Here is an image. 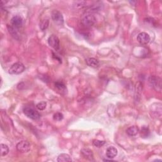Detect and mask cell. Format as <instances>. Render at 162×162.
<instances>
[{"label":"cell","instance_id":"cell-1","mask_svg":"<svg viewBox=\"0 0 162 162\" xmlns=\"http://www.w3.org/2000/svg\"><path fill=\"white\" fill-rule=\"evenodd\" d=\"M23 111L24 114L28 118L32 120H38L41 117L40 113L34 110L33 108L30 106H25L24 108Z\"/></svg>","mask_w":162,"mask_h":162},{"label":"cell","instance_id":"cell-2","mask_svg":"<svg viewBox=\"0 0 162 162\" xmlns=\"http://www.w3.org/2000/svg\"><path fill=\"white\" fill-rule=\"evenodd\" d=\"M96 22V19L94 16L92 14H88L84 15L81 19V24L85 27H91L93 26Z\"/></svg>","mask_w":162,"mask_h":162},{"label":"cell","instance_id":"cell-3","mask_svg":"<svg viewBox=\"0 0 162 162\" xmlns=\"http://www.w3.org/2000/svg\"><path fill=\"white\" fill-rule=\"evenodd\" d=\"M25 71V66L21 62H17L13 64L8 70V73L12 75H18Z\"/></svg>","mask_w":162,"mask_h":162},{"label":"cell","instance_id":"cell-4","mask_svg":"<svg viewBox=\"0 0 162 162\" xmlns=\"http://www.w3.org/2000/svg\"><path fill=\"white\" fill-rule=\"evenodd\" d=\"M149 83L150 85L153 87L156 91L161 92V80L160 77L155 76H151L149 78Z\"/></svg>","mask_w":162,"mask_h":162},{"label":"cell","instance_id":"cell-5","mask_svg":"<svg viewBox=\"0 0 162 162\" xmlns=\"http://www.w3.org/2000/svg\"><path fill=\"white\" fill-rule=\"evenodd\" d=\"M51 19L56 24L62 25L64 22V19L62 13L58 10H54L51 12Z\"/></svg>","mask_w":162,"mask_h":162},{"label":"cell","instance_id":"cell-6","mask_svg":"<svg viewBox=\"0 0 162 162\" xmlns=\"http://www.w3.org/2000/svg\"><path fill=\"white\" fill-rule=\"evenodd\" d=\"M16 148L20 153H27L30 149V144L27 141H21L17 144Z\"/></svg>","mask_w":162,"mask_h":162},{"label":"cell","instance_id":"cell-7","mask_svg":"<svg viewBox=\"0 0 162 162\" xmlns=\"http://www.w3.org/2000/svg\"><path fill=\"white\" fill-rule=\"evenodd\" d=\"M48 45L56 51L60 49V40L55 35H51L48 39Z\"/></svg>","mask_w":162,"mask_h":162},{"label":"cell","instance_id":"cell-8","mask_svg":"<svg viewBox=\"0 0 162 162\" xmlns=\"http://www.w3.org/2000/svg\"><path fill=\"white\" fill-rule=\"evenodd\" d=\"M137 40L140 45H146L150 41V36L146 32H141L137 35Z\"/></svg>","mask_w":162,"mask_h":162},{"label":"cell","instance_id":"cell-9","mask_svg":"<svg viewBox=\"0 0 162 162\" xmlns=\"http://www.w3.org/2000/svg\"><path fill=\"white\" fill-rule=\"evenodd\" d=\"M11 24L13 27L16 29H20L23 25V19L20 16L16 15L11 19Z\"/></svg>","mask_w":162,"mask_h":162},{"label":"cell","instance_id":"cell-10","mask_svg":"<svg viewBox=\"0 0 162 162\" xmlns=\"http://www.w3.org/2000/svg\"><path fill=\"white\" fill-rule=\"evenodd\" d=\"M80 153L85 159L90 160V161L94 160V155H93V151L92 150L88 148H84L82 149H81Z\"/></svg>","mask_w":162,"mask_h":162},{"label":"cell","instance_id":"cell-11","mask_svg":"<svg viewBox=\"0 0 162 162\" xmlns=\"http://www.w3.org/2000/svg\"><path fill=\"white\" fill-rule=\"evenodd\" d=\"M118 153V151L117 148L113 146H110L109 148H108L106 151V155L107 156V158H108L110 159H112L113 158H115V156L117 155Z\"/></svg>","mask_w":162,"mask_h":162},{"label":"cell","instance_id":"cell-12","mask_svg":"<svg viewBox=\"0 0 162 162\" xmlns=\"http://www.w3.org/2000/svg\"><path fill=\"white\" fill-rule=\"evenodd\" d=\"M85 63L89 67L98 68L100 66V62L94 58H89L85 60Z\"/></svg>","mask_w":162,"mask_h":162},{"label":"cell","instance_id":"cell-13","mask_svg":"<svg viewBox=\"0 0 162 162\" xmlns=\"http://www.w3.org/2000/svg\"><path fill=\"white\" fill-rule=\"evenodd\" d=\"M7 28H8V31L10 32V34L12 35V36L13 37H14L15 39L19 40L20 36H19V34L18 33L17 29L13 27L12 25H7Z\"/></svg>","mask_w":162,"mask_h":162},{"label":"cell","instance_id":"cell-14","mask_svg":"<svg viewBox=\"0 0 162 162\" xmlns=\"http://www.w3.org/2000/svg\"><path fill=\"white\" fill-rule=\"evenodd\" d=\"M58 162H71L72 161V158L69 155L66 153H62L58 156L57 158Z\"/></svg>","mask_w":162,"mask_h":162},{"label":"cell","instance_id":"cell-15","mask_svg":"<svg viewBox=\"0 0 162 162\" xmlns=\"http://www.w3.org/2000/svg\"><path fill=\"white\" fill-rule=\"evenodd\" d=\"M127 134L130 136H135L138 134L139 132V128L137 126H131L129 127L126 130Z\"/></svg>","mask_w":162,"mask_h":162},{"label":"cell","instance_id":"cell-16","mask_svg":"<svg viewBox=\"0 0 162 162\" xmlns=\"http://www.w3.org/2000/svg\"><path fill=\"white\" fill-rule=\"evenodd\" d=\"M55 87L61 92H65L67 90L66 85L62 82V81H56L55 84Z\"/></svg>","mask_w":162,"mask_h":162},{"label":"cell","instance_id":"cell-17","mask_svg":"<svg viewBox=\"0 0 162 162\" xmlns=\"http://www.w3.org/2000/svg\"><path fill=\"white\" fill-rule=\"evenodd\" d=\"M49 26V20L48 19H43L39 23V27L40 29L42 31L45 30Z\"/></svg>","mask_w":162,"mask_h":162},{"label":"cell","instance_id":"cell-18","mask_svg":"<svg viewBox=\"0 0 162 162\" xmlns=\"http://www.w3.org/2000/svg\"><path fill=\"white\" fill-rule=\"evenodd\" d=\"M9 153V148L8 146L4 144H1V156H4L8 154Z\"/></svg>","mask_w":162,"mask_h":162},{"label":"cell","instance_id":"cell-19","mask_svg":"<svg viewBox=\"0 0 162 162\" xmlns=\"http://www.w3.org/2000/svg\"><path fill=\"white\" fill-rule=\"evenodd\" d=\"M149 135V130L147 126H143L141 129V136L143 137H146Z\"/></svg>","mask_w":162,"mask_h":162},{"label":"cell","instance_id":"cell-20","mask_svg":"<svg viewBox=\"0 0 162 162\" xmlns=\"http://www.w3.org/2000/svg\"><path fill=\"white\" fill-rule=\"evenodd\" d=\"M53 120L55 121H61L63 119V115L60 112H57L53 115Z\"/></svg>","mask_w":162,"mask_h":162},{"label":"cell","instance_id":"cell-21","mask_svg":"<svg viewBox=\"0 0 162 162\" xmlns=\"http://www.w3.org/2000/svg\"><path fill=\"white\" fill-rule=\"evenodd\" d=\"M105 144V141H101V140H98V139H94L93 141V144L94 146L98 147V148H101Z\"/></svg>","mask_w":162,"mask_h":162},{"label":"cell","instance_id":"cell-22","mask_svg":"<svg viewBox=\"0 0 162 162\" xmlns=\"http://www.w3.org/2000/svg\"><path fill=\"white\" fill-rule=\"evenodd\" d=\"M46 105H47L46 102H45V101H41V102L39 103L38 104H37L36 108L39 110H41H41H44L46 108Z\"/></svg>","mask_w":162,"mask_h":162},{"label":"cell","instance_id":"cell-23","mask_svg":"<svg viewBox=\"0 0 162 162\" xmlns=\"http://www.w3.org/2000/svg\"><path fill=\"white\" fill-rule=\"evenodd\" d=\"M104 161H113L112 160H103Z\"/></svg>","mask_w":162,"mask_h":162}]
</instances>
